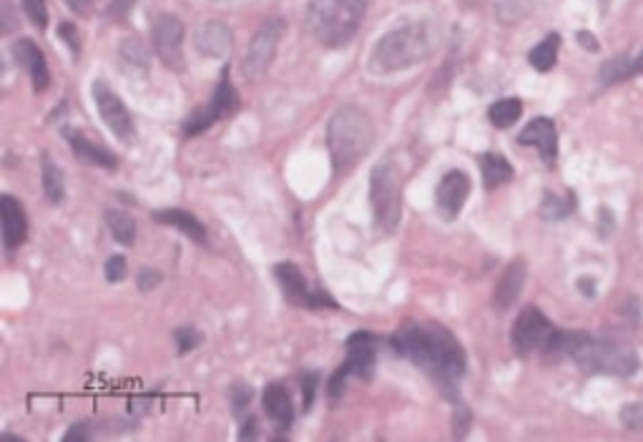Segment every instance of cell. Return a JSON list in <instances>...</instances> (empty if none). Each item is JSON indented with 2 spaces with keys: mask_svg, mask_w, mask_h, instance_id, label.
I'll return each mask as SVG.
<instances>
[{
  "mask_svg": "<svg viewBox=\"0 0 643 442\" xmlns=\"http://www.w3.org/2000/svg\"><path fill=\"white\" fill-rule=\"evenodd\" d=\"M58 36H61V41L66 43L68 48H71L73 56H78V51H81V36H78L76 26H73V23H61V28H58Z\"/></svg>",
  "mask_w": 643,
  "mask_h": 442,
  "instance_id": "38",
  "label": "cell"
},
{
  "mask_svg": "<svg viewBox=\"0 0 643 442\" xmlns=\"http://www.w3.org/2000/svg\"><path fill=\"white\" fill-rule=\"evenodd\" d=\"M520 116H523V101L515 96L498 98V101L490 103L488 108V121L495 129H510Z\"/></svg>",
  "mask_w": 643,
  "mask_h": 442,
  "instance_id": "27",
  "label": "cell"
},
{
  "mask_svg": "<svg viewBox=\"0 0 643 442\" xmlns=\"http://www.w3.org/2000/svg\"><path fill=\"white\" fill-rule=\"evenodd\" d=\"M274 277H277V284L284 292V297H287V302L294 304V307L337 309V302L330 294H325L322 289L309 287L307 277H304L302 269L294 262H279L277 267H274Z\"/></svg>",
  "mask_w": 643,
  "mask_h": 442,
  "instance_id": "11",
  "label": "cell"
},
{
  "mask_svg": "<svg viewBox=\"0 0 643 442\" xmlns=\"http://www.w3.org/2000/svg\"><path fill=\"white\" fill-rule=\"evenodd\" d=\"M121 56H124L126 63L139 68V71H149V51H146L144 43H141L139 38H129V41H124V46H121Z\"/></svg>",
  "mask_w": 643,
  "mask_h": 442,
  "instance_id": "31",
  "label": "cell"
},
{
  "mask_svg": "<svg viewBox=\"0 0 643 442\" xmlns=\"http://www.w3.org/2000/svg\"><path fill=\"white\" fill-rule=\"evenodd\" d=\"M161 272H156V269H141L139 272V282H136V287H139V292H151V289H156L161 284Z\"/></svg>",
  "mask_w": 643,
  "mask_h": 442,
  "instance_id": "41",
  "label": "cell"
},
{
  "mask_svg": "<svg viewBox=\"0 0 643 442\" xmlns=\"http://www.w3.org/2000/svg\"><path fill=\"white\" fill-rule=\"evenodd\" d=\"M156 224H164V227L176 229V232L186 234L194 244H206V229L199 219H196L191 211L186 209H161L154 211Z\"/></svg>",
  "mask_w": 643,
  "mask_h": 442,
  "instance_id": "22",
  "label": "cell"
},
{
  "mask_svg": "<svg viewBox=\"0 0 643 442\" xmlns=\"http://www.w3.org/2000/svg\"><path fill=\"white\" fill-rule=\"evenodd\" d=\"M194 46L204 58H211V61H227L234 48L232 28L222 21L204 23L201 28H196Z\"/></svg>",
  "mask_w": 643,
  "mask_h": 442,
  "instance_id": "15",
  "label": "cell"
},
{
  "mask_svg": "<svg viewBox=\"0 0 643 442\" xmlns=\"http://www.w3.org/2000/svg\"><path fill=\"white\" fill-rule=\"evenodd\" d=\"M480 171H483L485 189H498V186L508 184L515 174L510 161L503 154H493V151L480 156Z\"/></svg>",
  "mask_w": 643,
  "mask_h": 442,
  "instance_id": "24",
  "label": "cell"
},
{
  "mask_svg": "<svg viewBox=\"0 0 643 442\" xmlns=\"http://www.w3.org/2000/svg\"><path fill=\"white\" fill-rule=\"evenodd\" d=\"M66 6L71 8L76 16H91V11L96 8V0H66Z\"/></svg>",
  "mask_w": 643,
  "mask_h": 442,
  "instance_id": "43",
  "label": "cell"
},
{
  "mask_svg": "<svg viewBox=\"0 0 643 442\" xmlns=\"http://www.w3.org/2000/svg\"><path fill=\"white\" fill-rule=\"evenodd\" d=\"M254 390L247 385V382H234L232 390H229V400H232V412L237 417H242V412H247L249 402H252Z\"/></svg>",
  "mask_w": 643,
  "mask_h": 442,
  "instance_id": "34",
  "label": "cell"
},
{
  "mask_svg": "<svg viewBox=\"0 0 643 442\" xmlns=\"http://www.w3.org/2000/svg\"><path fill=\"white\" fill-rule=\"evenodd\" d=\"M106 227H109L111 237L124 247H134L136 237H139V227H136L134 216L126 214L124 209H106Z\"/></svg>",
  "mask_w": 643,
  "mask_h": 442,
  "instance_id": "25",
  "label": "cell"
},
{
  "mask_svg": "<svg viewBox=\"0 0 643 442\" xmlns=\"http://www.w3.org/2000/svg\"><path fill=\"white\" fill-rule=\"evenodd\" d=\"M63 139L68 141V146H71L73 154H76L81 161H86V164H93V166H98V169H109V171H114L116 166H119V159H116L114 151H109L106 146L96 144V141L86 139L81 131L71 129V126H66V129H63Z\"/></svg>",
  "mask_w": 643,
  "mask_h": 442,
  "instance_id": "19",
  "label": "cell"
},
{
  "mask_svg": "<svg viewBox=\"0 0 643 442\" xmlns=\"http://www.w3.org/2000/svg\"><path fill=\"white\" fill-rule=\"evenodd\" d=\"M525 274H528V267H525L523 259H515V262L505 269L493 294V304L498 312H505V309H510L515 302H518L520 292H523Z\"/></svg>",
  "mask_w": 643,
  "mask_h": 442,
  "instance_id": "20",
  "label": "cell"
},
{
  "mask_svg": "<svg viewBox=\"0 0 643 442\" xmlns=\"http://www.w3.org/2000/svg\"><path fill=\"white\" fill-rule=\"evenodd\" d=\"M134 3L136 0H111L106 16L114 18V21H126V18H129V11L134 8Z\"/></svg>",
  "mask_w": 643,
  "mask_h": 442,
  "instance_id": "42",
  "label": "cell"
},
{
  "mask_svg": "<svg viewBox=\"0 0 643 442\" xmlns=\"http://www.w3.org/2000/svg\"><path fill=\"white\" fill-rule=\"evenodd\" d=\"M558 51H561V36H558V33H551V36L543 38V41L528 53L530 66L541 73L553 71V66H556L558 61Z\"/></svg>",
  "mask_w": 643,
  "mask_h": 442,
  "instance_id": "28",
  "label": "cell"
},
{
  "mask_svg": "<svg viewBox=\"0 0 643 442\" xmlns=\"http://www.w3.org/2000/svg\"><path fill=\"white\" fill-rule=\"evenodd\" d=\"M530 8H533V0H498V3H495L498 21L505 23V26L523 21L530 13Z\"/></svg>",
  "mask_w": 643,
  "mask_h": 442,
  "instance_id": "29",
  "label": "cell"
},
{
  "mask_svg": "<svg viewBox=\"0 0 643 442\" xmlns=\"http://www.w3.org/2000/svg\"><path fill=\"white\" fill-rule=\"evenodd\" d=\"M126 272H129V262H126V257H121V254H114V257L106 262V267H103V274H106L109 284L124 282Z\"/></svg>",
  "mask_w": 643,
  "mask_h": 442,
  "instance_id": "35",
  "label": "cell"
},
{
  "mask_svg": "<svg viewBox=\"0 0 643 442\" xmlns=\"http://www.w3.org/2000/svg\"><path fill=\"white\" fill-rule=\"evenodd\" d=\"M578 41H581V46H586L588 51H598L596 36H591V33H578Z\"/></svg>",
  "mask_w": 643,
  "mask_h": 442,
  "instance_id": "46",
  "label": "cell"
},
{
  "mask_svg": "<svg viewBox=\"0 0 643 442\" xmlns=\"http://www.w3.org/2000/svg\"><path fill=\"white\" fill-rule=\"evenodd\" d=\"M543 355L548 360H571L586 372L596 375H616L631 377L638 370V357L631 347H623L618 342L596 340L588 332H571V329H553L548 337Z\"/></svg>",
  "mask_w": 643,
  "mask_h": 442,
  "instance_id": "2",
  "label": "cell"
},
{
  "mask_svg": "<svg viewBox=\"0 0 643 442\" xmlns=\"http://www.w3.org/2000/svg\"><path fill=\"white\" fill-rule=\"evenodd\" d=\"M93 101H96V111L101 116V121L109 126L111 134L119 141H126L129 144L134 139V119H131L129 108L121 101L119 93L103 81V78H96L93 81Z\"/></svg>",
  "mask_w": 643,
  "mask_h": 442,
  "instance_id": "12",
  "label": "cell"
},
{
  "mask_svg": "<svg viewBox=\"0 0 643 442\" xmlns=\"http://www.w3.org/2000/svg\"><path fill=\"white\" fill-rule=\"evenodd\" d=\"M23 13L28 16V21L38 28V31H46L48 28V6L46 0H21Z\"/></svg>",
  "mask_w": 643,
  "mask_h": 442,
  "instance_id": "33",
  "label": "cell"
},
{
  "mask_svg": "<svg viewBox=\"0 0 643 442\" xmlns=\"http://www.w3.org/2000/svg\"><path fill=\"white\" fill-rule=\"evenodd\" d=\"M93 435H96V430H93L91 422H76V425L68 427V432L63 435V440H66V442H73V440L86 442V440H91Z\"/></svg>",
  "mask_w": 643,
  "mask_h": 442,
  "instance_id": "39",
  "label": "cell"
},
{
  "mask_svg": "<svg viewBox=\"0 0 643 442\" xmlns=\"http://www.w3.org/2000/svg\"><path fill=\"white\" fill-rule=\"evenodd\" d=\"M257 437H259L257 417H247L242 425V430H239V440H257Z\"/></svg>",
  "mask_w": 643,
  "mask_h": 442,
  "instance_id": "44",
  "label": "cell"
},
{
  "mask_svg": "<svg viewBox=\"0 0 643 442\" xmlns=\"http://www.w3.org/2000/svg\"><path fill=\"white\" fill-rule=\"evenodd\" d=\"M370 206L377 232L395 234L402 221V171L392 159L372 166Z\"/></svg>",
  "mask_w": 643,
  "mask_h": 442,
  "instance_id": "6",
  "label": "cell"
},
{
  "mask_svg": "<svg viewBox=\"0 0 643 442\" xmlns=\"http://www.w3.org/2000/svg\"><path fill=\"white\" fill-rule=\"evenodd\" d=\"M299 382H302V402H304L302 410L309 412V410H312V405H314V395H317L319 375H317V372H304L302 380H299Z\"/></svg>",
  "mask_w": 643,
  "mask_h": 442,
  "instance_id": "36",
  "label": "cell"
},
{
  "mask_svg": "<svg viewBox=\"0 0 643 442\" xmlns=\"http://www.w3.org/2000/svg\"><path fill=\"white\" fill-rule=\"evenodd\" d=\"M631 76H643V73H641V61H638V56L611 58V61L603 63L601 71H598V81H601V86L621 83V81H626V78H631Z\"/></svg>",
  "mask_w": 643,
  "mask_h": 442,
  "instance_id": "23",
  "label": "cell"
},
{
  "mask_svg": "<svg viewBox=\"0 0 643 442\" xmlns=\"http://www.w3.org/2000/svg\"><path fill=\"white\" fill-rule=\"evenodd\" d=\"M578 289H581V292L586 294V297H593V294H596V279L581 277V279H578Z\"/></svg>",
  "mask_w": 643,
  "mask_h": 442,
  "instance_id": "45",
  "label": "cell"
},
{
  "mask_svg": "<svg viewBox=\"0 0 643 442\" xmlns=\"http://www.w3.org/2000/svg\"><path fill=\"white\" fill-rule=\"evenodd\" d=\"M217 3H224V0H217Z\"/></svg>",
  "mask_w": 643,
  "mask_h": 442,
  "instance_id": "48",
  "label": "cell"
},
{
  "mask_svg": "<svg viewBox=\"0 0 643 442\" xmlns=\"http://www.w3.org/2000/svg\"><path fill=\"white\" fill-rule=\"evenodd\" d=\"M204 342V335H201L199 329L196 327H181L176 329V355H189L191 350H196V347Z\"/></svg>",
  "mask_w": 643,
  "mask_h": 442,
  "instance_id": "32",
  "label": "cell"
},
{
  "mask_svg": "<svg viewBox=\"0 0 643 442\" xmlns=\"http://www.w3.org/2000/svg\"><path fill=\"white\" fill-rule=\"evenodd\" d=\"M440 31L433 21H407L382 33L370 53V71L377 76L407 71L433 56Z\"/></svg>",
  "mask_w": 643,
  "mask_h": 442,
  "instance_id": "3",
  "label": "cell"
},
{
  "mask_svg": "<svg viewBox=\"0 0 643 442\" xmlns=\"http://www.w3.org/2000/svg\"><path fill=\"white\" fill-rule=\"evenodd\" d=\"M390 347L397 357L420 367L445 397L460 402L458 385L468 372V355L450 329L438 322L410 319L390 337Z\"/></svg>",
  "mask_w": 643,
  "mask_h": 442,
  "instance_id": "1",
  "label": "cell"
},
{
  "mask_svg": "<svg viewBox=\"0 0 643 442\" xmlns=\"http://www.w3.org/2000/svg\"><path fill=\"white\" fill-rule=\"evenodd\" d=\"M470 420H473V415H470L468 405L465 402H455V437L468 435Z\"/></svg>",
  "mask_w": 643,
  "mask_h": 442,
  "instance_id": "37",
  "label": "cell"
},
{
  "mask_svg": "<svg viewBox=\"0 0 643 442\" xmlns=\"http://www.w3.org/2000/svg\"><path fill=\"white\" fill-rule=\"evenodd\" d=\"M11 51L13 56H16L18 66L26 68L28 78H31L33 83V91H46V88L51 86V71H48L46 56H43L41 48L36 46V41H33V38H18Z\"/></svg>",
  "mask_w": 643,
  "mask_h": 442,
  "instance_id": "17",
  "label": "cell"
},
{
  "mask_svg": "<svg viewBox=\"0 0 643 442\" xmlns=\"http://www.w3.org/2000/svg\"><path fill=\"white\" fill-rule=\"evenodd\" d=\"M375 136V124L365 108L355 106V103H345L337 108L327 124V149H330L335 174L340 171L345 174L362 156L370 154Z\"/></svg>",
  "mask_w": 643,
  "mask_h": 442,
  "instance_id": "4",
  "label": "cell"
},
{
  "mask_svg": "<svg viewBox=\"0 0 643 442\" xmlns=\"http://www.w3.org/2000/svg\"><path fill=\"white\" fill-rule=\"evenodd\" d=\"M239 108H242V98H239L237 88H234L232 78H229V66H224L222 78H219L217 88H214L209 101L201 108H196L194 114L184 121V136L191 139V136L204 134V131H209L214 124L237 114Z\"/></svg>",
  "mask_w": 643,
  "mask_h": 442,
  "instance_id": "8",
  "label": "cell"
},
{
  "mask_svg": "<svg viewBox=\"0 0 643 442\" xmlns=\"http://www.w3.org/2000/svg\"><path fill=\"white\" fill-rule=\"evenodd\" d=\"M377 367V337L370 335V332H355L347 340V352L345 362H342L340 370L332 375V380L327 382V395H330L332 402H337L345 392V385L350 377H357V380H372L375 377Z\"/></svg>",
  "mask_w": 643,
  "mask_h": 442,
  "instance_id": "7",
  "label": "cell"
},
{
  "mask_svg": "<svg viewBox=\"0 0 643 442\" xmlns=\"http://www.w3.org/2000/svg\"><path fill=\"white\" fill-rule=\"evenodd\" d=\"M621 422L626 427H633V430H638V427H643V405H626L621 412Z\"/></svg>",
  "mask_w": 643,
  "mask_h": 442,
  "instance_id": "40",
  "label": "cell"
},
{
  "mask_svg": "<svg viewBox=\"0 0 643 442\" xmlns=\"http://www.w3.org/2000/svg\"><path fill=\"white\" fill-rule=\"evenodd\" d=\"M470 191H473V181L463 169H450L440 179L438 189H435V206H438V214L443 216V221L453 224L458 219L460 211L465 209Z\"/></svg>",
  "mask_w": 643,
  "mask_h": 442,
  "instance_id": "14",
  "label": "cell"
},
{
  "mask_svg": "<svg viewBox=\"0 0 643 442\" xmlns=\"http://www.w3.org/2000/svg\"><path fill=\"white\" fill-rule=\"evenodd\" d=\"M460 3H473V0H460Z\"/></svg>",
  "mask_w": 643,
  "mask_h": 442,
  "instance_id": "47",
  "label": "cell"
},
{
  "mask_svg": "<svg viewBox=\"0 0 643 442\" xmlns=\"http://www.w3.org/2000/svg\"><path fill=\"white\" fill-rule=\"evenodd\" d=\"M0 219H3V244L8 252L21 247L28 237V216L21 201L11 194L0 196Z\"/></svg>",
  "mask_w": 643,
  "mask_h": 442,
  "instance_id": "18",
  "label": "cell"
},
{
  "mask_svg": "<svg viewBox=\"0 0 643 442\" xmlns=\"http://www.w3.org/2000/svg\"><path fill=\"white\" fill-rule=\"evenodd\" d=\"M41 166H43L41 181H43V191H46L48 201H51V204H61V201L66 199V176H63L61 166H58L48 154H43Z\"/></svg>",
  "mask_w": 643,
  "mask_h": 442,
  "instance_id": "26",
  "label": "cell"
},
{
  "mask_svg": "<svg viewBox=\"0 0 643 442\" xmlns=\"http://www.w3.org/2000/svg\"><path fill=\"white\" fill-rule=\"evenodd\" d=\"M370 0H312L307 28L325 48H342L357 36Z\"/></svg>",
  "mask_w": 643,
  "mask_h": 442,
  "instance_id": "5",
  "label": "cell"
},
{
  "mask_svg": "<svg viewBox=\"0 0 643 442\" xmlns=\"http://www.w3.org/2000/svg\"><path fill=\"white\" fill-rule=\"evenodd\" d=\"M262 405L269 420H274L277 425L289 427L294 422V402L282 382H269V385L264 387Z\"/></svg>",
  "mask_w": 643,
  "mask_h": 442,
  "instance_id": "21",
  "label": "cell"
},
{
  "mask_svg": "<svg viewBox=\"0 0 643 442\" xmlns=\"http://www.w3.org/2000/svg\"><path fill=\"white\" fill-rule=\"evenodd\" d=\"M284 33H287V23L284 18H269L264 26H259V31L254 33L252 43L247 48V56H244L242 73L249 81H259L264 78V73L272 66L274 56L279 51V43H282Z\"/></svg>",
  "mask_w": 643,
  "mask_h": 442,
  "instance_id": "9",
  "label": "cell"
},
{
  "mask_svg": "<svg viewBox=\"0 0 643 442\" xmlns=\"http://www.w3.org/2000/svg\"><path fill=\"white\" fill-rule=\"evenodd\" d=\"M576 209V196L568 194L566 199L563 196H556V194H546L543 196V216L551 221H558V219H566L571 211Z\"/></svg>",
  "mask_w": 643,
  "mask_h": 442,
  "instance_id": "30",
  "label": "cell"
},
{
  "mask_svg": "<svg viewBox=\"0 0 643 442\" xmlns=\"http://www.w3.org/2000/svg\"><path fill=\"white\" fill-rule=\"evenodd\" d=\"M520 146H533L541 159L546 161L548 166L556 164L558 159V129L551 119L546 116H538V119L530 121L523 131L518 134Z\"/></svg>",
  "mask_w": 643,
  "mask_h": 442,
  "instance_id": "16",
  "label": "cell"
},
{
  "mask_svg": "<svg viewBox=\"0 0 643 442\" xmlns=\"http://www.w3.org/2000/svg\"><path fill=\"white\" fill-rule=\"evenodd\" d=\"M151 46L169 71L184 73V23L174 13H161L151 23Z\"/></svg>",
  "mask_w": 643,
  "mask_h": 442,
  "instance_id": "10",
  "label": "cell"
},
{
  "mask_svg": "<svg viewBox=\"0 0 643 442\" xmlns=\"http://www.w3.org/2000/svg\"><path fill=\"white\" fill-rule=\"evenodd\" d=\"M553 335V324L546 314L538 307H525L523 312L515 317L513 332H510V342L513 350L520 357H528L533 352H543L548 337Z\"/></svg>",
  "mask_w": 643,
  "mask_h": 442,
  "instance_id": "13",
  "label": "cell"
}]
</instances>
